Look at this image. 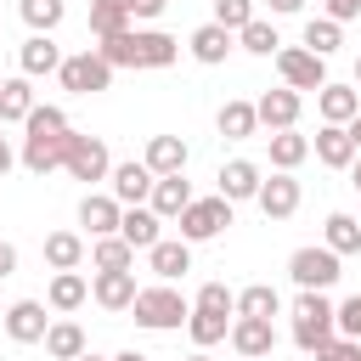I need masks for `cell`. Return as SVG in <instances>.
<instances>
[{"mask_svg":"<svg viewBox=\"0 0 361 361\" xmlns=\"http://www.w3.org/2000/svg\"><path fill=\"white\" fill-rule=\"evenodd\" d=\"M68 141H73V124H68V113L62 107H34L28 113V124H23V147H17V164L28 169V175H56L62 169V158H68Z\"/></svg>","mask_w":361,"mask_h":361,"instance_id":"cell-1","label":"cell"},{"mask_svg":"<svg viewBox=\"0 0 361 361\" xmlns=\"http://www.w3.org/2000/svg\"><path fill=\"white\" fill-rule=\"evenodd\" d=\"M96 51H102V62L118 73V68H175L186 45H180L175 34H164V28H124V34L102 39Z\"/></svg>","mask_w":361,"mask_h":361,"instance_id":"cell-2","label":"cell"},{"mask_svg":"<svg viewBox=\"0 0 361 361\" xmlns=\"http://www.w3.org/2000/svg\"><path fill=\"white\" fill-rule=\"evenodd\" d=\"M288 333H293V344H299L305 355H316L327 338H338V305H333L327 293H293V305H288Z\"/></svg>","mask_w":361,"mask_h":361,"instance_id":"cell-3","label":"cell"},{"mask_svg":"<svg viewBox=\"0 0 361 361\" xmlns=\"http://www.w3.org/2000/svg\"><path fill=\"white\" fill-rule=\"evenodd\" d=\"M130 316H135V327H147V333H175V327H186V316H192V299H186L175 282H152V288L135 293Z\"/></svg>","mask_w":361,"mask_h":361,"instance_id":"cell-4","label":"cell"},{"mask_svg":"<svg viewBox=\"0 0 361 361\" xmlns=\"http://www.w3.org/2000/svg\"><path fill=\"white\" fill-rule=\"evenodd\" d=\"M288 276H293L299 293H327V288L344 276V259H338L327 243H305V248L288 254Z\"/></svg>","mask_w":361,"mask_h":361,"instance_id":"cell-5","label":"cell"},{"mask_svg":"<svg viewBox=\"0 0 361 361\" xmlns=\"http://www.w3.org/2000/svg\"><path fill=\"white\" fill-rule=\"evenodd\" d=\"M62 169H68V180H85V192H96V180H107V175H113V152H107V141H102V135L73 130Z\"/></svg>","mask_w":361,"mask_h":361,"instance_id":"cell-6","label":"cell"},{"mask_svg":"<svg viewBox=\"0 0 361 361\" xmlns=\"http://www.w3.org/2000/svg\"><path fill=\"white\" fill-rule=\"evenodd\" d=\"M56 79H62V90H68V96H96V90H113V68L102 62V51H96V45H85V51L62 56Z\"/></svg>","mask_w":361,"mask_h":361,"instance_id":"cell-7","label":"cell"},{"mask_svg":"<svg viewBox=\"0 0 361 361\" xmlns=\"http://www.w3.org/2000/svg\"><path fill=\"white\" fill-rule=\"evenodd\" d=\"M231 214H237V203H226L220 192H214V197H192V209L180 214V243H192V248H197V243H214V237L231 226Z\"/></svg>","mask_w":361,"mask_h":361,"instance_id":"cell-8","label":"cell"},{"mask_svg":"<svg viewBox=\"0 0 361 361\" xmlns=\"http://www.w3.org/2000/svg\"><path fill=\"white\" fill-rule=\"evenodd\" d=\"M271 62H276L282 85H288V90H299V96H305V90H322V85H327V62H322L316 51H305V45H282V51H276Z\"/></svg>","mask_w":361,"mask_h":361,"instance_id":"cell-9","label":"cell"},{"mask_svg":"<svg viewBox=\"0 0 361 361\" xmlns=\"http://www.w3.org/2000/svg\"><path fill=\"white\" fill-rule=\"evenodd\" d=\"M45 310H51L45 299H11L6 316H0L6 338H11V344H45V333H51V322H56V316H45Z\"/></svg>","mask_w":361,"mask_h":361,"instance_id":"cell-10","label":"cell"},{"mask_svg":"<svg viewBox=\"0 0 361 361\" xmlns=\"http://www.w3.org/2000/svg\"><path fill=\"white\" fill-rule=\"evenodd\" d=\"M254 113H259V130H299V113H305V96L299 90H288V85H276V90H259L254 96Z\"/></svg>","mask_w":361,"mask_h":361,"instance_id":"cell-11","label":"cell"},{"mask_svg":"<svg viewBox=\"0 0 361 361\" xmlns=\"http://www.w3.org/2000/svg\"><path fill=\"white\" fill-rule=\"evenodd\" d=\"M259 186H265V169H259L254 158H226L220 175H214V192H220L226 203H254Z\"/></svg>","mask_w":361,"mask_h":361,"instance_id":"cell-12","label":"cell"},{"mask_svg":"<svg viewBox=\"0 0 361 361\" xmlns=\"http://www.w3.org/2000/svg\"><path fill=\"white\" fill-rule=\"evenodd\" d=\"M299 197H305L299 175L271 169V175H265V186H259V197H254V209H259L265 220H293V214H299Z\"/></svg>","mask_w":361,"mask_h":361,"instance_id":"cell-13","label":"cell"},{"mask_svg":"<svg viewBox=\"0 0 361 361\" xmlns=\"http://www.w3.org/2000/svg\"><path fill=\"white\" fill-rule=\"evenodd\" d=\"M226 344H231L243 361H265V355H276V322H259V316H231Z\"/></svg>","mask_w":361,"mask_h":361,"instance_id":"cell-14","label":"cell"},{"mask_svg":"<svg viewBox=\"0 0 361 361\" xmlns=\"http://www.w3.org/2000/svg\"><path fill=\"white\" fill-rule=\"evenodd\" d=\"M152 186H158V175H152L141 158H124V164H113V175H107V192H113L124 209H141V203L152 197Z\"/></svg>","mask_w":361,"mask_h":361,"instance_id":"cell-15","label":"cell"},{"mask_svg":"<svg viewBox=\"0 0 361 361\" xmlns=\"http://www.w3.org/2000/svg\"><path fill=\"white\" fill-rule=\"evenodd\" d=\"M231 51H237V34H231V28H220V23H197V28L186 34V56H192V62H203V68H220Z\"/></svg>","mask_w":361,"mask_h":361,"instance_id":"cell-16","label":"cell"},{"mask_svg":"<svg viewBox=\"0 0 361 361\" xmlns=\"http://www.w3.org/2000/svg\"><path fill=\"white\" fill-rule=\"evenodd\" d=\"M310 152H316V164H322V169H344V175H350V169H355V158H361L344 124H322V130L310 135Z\"/></svg>","mask_w":361,"mask_h":361,"instance_id":"cell-17","label":"cell"},{"mask_svg":"<svg viewBox=\"0 0 361 361\" xmlns=\"http://www.w3.org/2000/svg\"><path fill=\"white\" fill-rule=\"evenodd\" d=\"M118 220H124V203L113 192H85L79 197V226L90 231V243L96 237H118Z\"/></svg>","mask_w":361,"mask_h":361,"instance_id":"cell-18","label":"cell"},{"mask_svg":"<svg viewBox=\"0 0 361 361\" xmlns=\"http://www.w3.org/2000/svg\"><path fill=\"white\" fill-rule=\"evenodd\" d=\"M135 271H90V299L102 305V310H113V316H124L130 305H135Z\"/></svg>","mask_w":361,"mask_h":361,"instance_id":"cell-19","label":"cell"},{"mask_svg":"<svg viewBox=\"0 0 361 361\" xmlns=\"http://www.w3.org/2000/svg\"><path fill=\"white\" fill-rule=\"evenodd\" d=\"M56 68H62V45H56L51 34H28V39L17 45V73L45 79V73H56Z\"/></svg>","mask_w":361,"mask_h":361,"instance_id":"cell-20","label":"cell"},{"mask_svg":"<svg viewBox=\"0 0 361 361\" xmlns=\"http://www.w3.org/2000/svg\"><path fill=\"white\" fill-rule=\"evenodd\" d=\"M214 130H220V141H248V135H259L254 102H248V96H226L220 113H214Z\"/></svg>","mask_w":361,"mask_h":361,"instance_id":"cell-21","label":"cell"},{"mask_svg":"<svg viewBox=\"0 0 361 361\" xmlns=\"http://www.w3.org/2000/svg\"><path fill=\"white\" fill-rule=\"evenodd\" d=\"M141 164H147L152 175H186V164H192V147H186L180 135H147V152H141Z\"/></svg>","mask_w":361,"mask_h":361,"instance_id":"cell-22","label":"cell"},{"mask_svg":"<svg viewBox=\"0 0 361 361\" xmlns=\"http://www.w3.org/2000/svg\"><path fill=\"white\" fill-rule=\"evenodd\" d=\"M192 180L186 175H158V186H152V197H147V209L158 214V220H180L186 209H192Z\"/></svg>","mask_w":361,"mask_h":361,"instance_id":"cell-23","label":"cell"},{"mask_svg":"<svg viewBox=\"0 0 361 361\" xmlns=\"http://www.w3.org/2000/svg\"><path fill=\"white\" fill-rule=\"evenodd\" d=\"M85 299H90V276H85V271H51V282H45V305H51L56 316H73Z\"/></svg>","mask_w":361,"mask_h":361,"instance_id":"cell-24","label":"cell"},{"mask_svg":"<svg viewBox=\"0 0 361 361\" xmlns=\"http://www.w3.org/2000/svg\"><path fill=\"white\" fill-rule=\"evenodd\" d=\"M316 113H322V124H350V118L361 113V90H355V85L327 79V85L316 90Z\"/></svg>","mask_w":361,"mask_h":361,"instance_id":"cell-25","label":"cell"},{"mask_svg":"<svg viewBox=\"0 0 361 361\" xmlns=\"http://www.w3.org/2000/svg\"><path fill=\"white\" fill-rule=\"evenodd\" d=\"M147 271H152L158 282H180V276L192 271V243H180V237H164L158 248H147Z\"/></svg>","mask_w":361,"mask_h":361,"instance_id":"cell-26","label":"cell"},{"mask_svg":"<svg viewBox=\"0 0 361 361\" xmlns=\"http://www.w3.org/2000/svg\"><path fill=\"white\" fill-rule=\"evenodd\" d=\"M118 237L135 248V254H147V248H158L164 243V220L141 203V209H124V220H118Z\"/></svg>","mask_w":361,"mask_h":361,"instance_id":"cell-27","label":"cell"},{"mask_svg":"<svg viewBox=\"0 0 361 361\" xmlns=\"http://www.w3.org/2000/svg\"><path fill=\"white\" fill-rule=\"evenodd\" d=\"M85 350H90L85 327H79L73 316H56V322H51V333H45V355H51V361H79Z\"/></svg>","mask_w":361,"mask_h":361,"instance_id":"cell-28","label":"cell"},{"mask_svg":"<svg viewBox=\"0 0 361 361\" xmlns=\"http://www.w3.org/2000/svg\"><path fill=\"white\" fill-rule=\"evenodd\" d=\"M34 107H39V102H34V79H28V73H11V79L0 85V124H28Z\"/></svg>","mask_w":361,"mask_h":361,"instance_id":"cell-29","label":"cell"},{"mask_svg":"<svg viewBox=\"0 0 361 361\" xmlns=\"http://www.w3.org/2000/svg\"><path fill=\"white\" fill-rule=\"evenodd\" d=\"M265 147H271V169H282V175H293L310 158V135H299V130H276V135H265Z\"/></svg>","mask_w":361,"mask_h":361,"instance_id":"cell-30","label":"cell"},{"mask_svg":"<svg viewBox=\"0 0 361 361\" xmlns=\"http://www.w3.org/2000/svg\"><path fill=\"white\" fill-rule=\"evenodd\" d=\"M322 243L344 259V254H361V220L355 214H344V209H333L327 220H322Z\"/></svg>","mask_w":361,"mask_h":361,"instance_id":"cell-31","label":"cell"},{"mask_svg":"<svg viewBox=\"0 0 361 361\" xmlns=\"http://www.w3.org/2000/svg\"><path fill=\"white\" fill-rule=\"evenodd\" d=\"M85 254H90V248H85L79 231H51V237H45V265H51V271H79Z\"/></svg>","mask_w":361,"mask_h":361,"instance_id":"cell-32","label":"cell"},{"mask_svg":"<svg viewBox=\"0 0 361 361\" xmlns=\"http://www.w3.org/2000/svg\"><path fill=\"white\" fill-rule=\"evenodd\" d=\"M237 316L276 322V316H282V293H276L271 282H248V288H237Z\"/></svg>","mask_w":361,"mask_h":361,"instance_id":"cell-33","label":"cell"},{"mask_svg":"<svg viewBox=\"0 0 361 361\" xmlns=\"http://www.w3.org/2000/svg\"><path fill=\"white\" fill-rule=\"evenodd\" d=\"M299 45H305V51H316V56L327 62V56L344 45V23H333V17H322V11H316V17H305V39H299Z\"/></svg>","mask_w":361,"mask_h":361,"instance_id":"cell-34","label":"cell"},{"mask_svg":"<svg viewBox=\"0 0 361 361\" xmlns=\"http://www.w3.org/2000/svg\"><path fill=\"white\" fill-rule=\"evenodd\" d=\"M124 28H135L130 23V0H90V34L96 39H113Z\"/></svg>","mask_w":361,"mask_h":361,"instance_id":"cell-35","label":"cell"},{"mask_svg":"<svg viewBox=\"0 0 361 361\" xmlns=\"http://www.w3.org/2000/svg\"><path fill=\"white\" fill-rule=\"evenodd\" d=\"M90 271H135V248L124 237H96L90 243Z\"/></svg>","mask_w":361,"mask_h":361,"instance_id":"cell-36","label":"cell"},{"mask_svg":"<svg viewBox=\"0 0 361 361\" xmlns=\"http://www.w3.org/2000/svg\"><path fill=\"white\" fill-rule=\"evenodd\" d=\"M17 11H23V23L34 34H56L62 17H68V0H17Z\"/></svg>","mask_w":361,"mask_h":361,"instance_id":"cell-37","label":"cell"},{"mask_svg":"<svg viewBox=\"0 0 361 361\" xmlns=\"http://www.w3.org/2000/svg\"><path fill=\"white\" fill-rule=\"evenodd\" d=\"M237 51H248V56H276V51H282V34H276V23L254 17V23L237 34Z\"/></svg>","mask_w":361,"mask_h":361,"instance_id":"cell-38","label":"cell"},{"mask_svg":"<svg viewBox=\"0 0 361 361\" xmlns=\"http://www.w3.org/2000/svg\"><path fill=\"white\" fill-rule=\"evenodd\" d=\"M186 333H192V344H197V350H214V344H226V333H231V316L192 310V316H186Z\"/></svg>","mask_w":361,"mask_h":361,"instance_id":"cell-39","label":"cell"},{"mask_svg":"<svg viewBox=\"0 0 361 361\" xmlns=\"http://www.w3.org/2000/svg\"><path fill=\"white\" fill-rule=\"evenodd\" d=\"M192 310H209V316H237V293L226 282H203L192 293Z\"/></svg>","mask_w":361,"mask_h":361,"instance_id":"cell-40","label":"cell"},{"mask_svg":"<svg viewBox=\"0 0 361 361\" xmlns=\"http://www.w3.org/2000/svg\"><path fill=\"white\" fill-rule=\"evenodd\" d=\"M254 17H259V11H254V0H214V17H209V23H220V28L243 34Z\"/></svg>","mask_w":361,"mask_h":361,"instance_id":"cell-41","label":"cell"},{"mask_svg":"<svg viewBox=\"0 0 361 361\" xmlns=\"http://www.w3.org/2000/svg\"><path fill=\"white\" fill-rule=\"evenodd\" d=\"M316 361H361V338H327L322 350H316Z\"/></svg>","mask_w":361,"mask_h":361,"instance_id":"cell-42","label":"cell"},{"mask_svg":"<svg viewBox=\"0 0 361 361\" xmlns=\"http://www.w3.org/2000/svg\"><path fill=\"white\" fill-rule=\"evenodd\" d=\"M338 333H344V338H361V293L338 299Z\"/></svg>","mask_w":361,"mask_h":361,"instance_id":"cell-43","label":"cell"},{"mask_svg":"<svg viewBox=\"0 0 361 361\" xmlns=\"http://www.w3.org/2000/svg\"><path fill=\"white\" fill-rule=\"evenodd\" d=\"M169 11V0H130V23H158Z\"/></svg>","mask_w":361,"mask_h":361,"instance_id":"cell-44","label":"cell"},{"mask_svg":"<svg viewBox=\"0 0 361 361\" xmlns=\"http://www.w3.org/2000/svg\"><path fill=\"white\" fill-rule=\"evenodd\" d=\"M322 17H333V23H350V17H361V0H322Z\"/></svg>","mask_w":361,"mask_h":361,"instance_id":"cell-45","label":"cell"},{"mask_svg":"<svg viewBox=\"0 0 361 361\" xmlns=\"http://www.w3.org/2000/svg\"><path fill=\"white\" fill-rule=\"evenodd\" d=\"M17 259H23V254H17V243H6V237H0V282H6V276H17Z\"/></svg>","mask_w":361,"mask_h":361,"instance_id":"cell-46","label":"cell"},{"mask_svg":"<svg viewBox=\"0 0 361 361\" xmlns=\"http://www.w3.org/2000/svg\"><path fill=\"white\" fill-rule=\"evenodd\" d=\"M265 6H271V17H299L310 0H265Z\"/></svg>","mask_w":361,"mask_h":361,"instance_id":"cell-47","label":"cell"},{"mask_svg":"<svg viewBox=\"0 0 361 361\" xmlns=\"http://www.w3.org/2000/svg\"><path fill=\"white\" fill-rule=\"evenodd\" d=\"M17 169V152H11V141H6V124H0V180Z\"/></svg>","mask_w":361,"mask_h":361,"instance_id":"cell-48","label":"cell"},{"mask_svg":"<svg viewBox=\"0 0 361 361\" xmlns=\"http://www.w3.org/2000/svg\"><path fill=\"white\" fill-rule=\"evenodd\" d=\"M344 130H350V141H355V152H361V113H355V118H350Z\"/></svg>","mask_w":361,"mask_h":361,"instance_id":"cell-49","label":"cell"},{"mask_svg":"<svg viewBox=\"0 0 361 361\" xmlns=\"http://www.w3.org/2000/svg\"><path fill=\"white\" fill-rule=\"evenodd\" d=\"M113 361H152V355H141V350H118Z\"/></svg>","mask_w":361,"mask_h":361,"instance_id":"cell-50","label":"cell"},{"mask_svg":"<svg viewBox=\"0 0 361 361\" xmlns=\"http://www.w3.org/2000/svg\"><path fill=\"white\" fill-rule=\"evenodd\" d=\"M350 186H355V192H361V158H355V169H350Z\"/></svg>","mask_w":361,"mask_h":361,"instance_id":"cell-51","label":"cell"},{"mask_svg":"<svg viewBox=\"0 0 361 361\" xmlns=\"http://www.w3.org/2000/svg\"><path fill=\"white\" fill-rule=\"evenodd\" d=\"M79 361H113V355H96V350H85V355H79Z\"/></svg>","mask_w":361,"mask_h":361,"instance_id":"cell-52","label":"cell"},{"mask_svg":"<svg viewBox=\"0 0 361 361\" xmlns=\"http://www.w3.org/2000/svg\"><path fill=\"white\" fill-rule=\"evenodd\" d=\"M186 361H214V355H209V350H192V355H186Z\"/></svg>","mask_w":361,"mask_h":361,"instance_id":"cell-53","label":"cell"},{"mask_svg":"<svg viewBox=\"0 0 361 361\" xmlns=\"http://www.w3.org/2000/svg\"><path fill=\"white\" fill-rule=\"evenodd\" d=\"M350 85H355V90H361V56H355V79H350Z\"/></svg>","mask_w":361,"mask_h":361,"instance_id":"cell-54","label":"cell"},{"mask_svg":"<svg viewBox=\"0 0 361 361\" xmlns=\"http://www.w3.org/2000/svg\"><path fill=\"white\" fill-rule=\"evenodd\" d=\"M0 316H6V305H0Z\"/></svg>","mask_w":361,"mask_h":361,"instance_id":"cell-55","label":"cell"},{"mask_svg":"<svg viewBox=\"0 0 361 361\" xmlns=\"http://www.w3.org/2000/svg\"><path fill=\"white\" fill-rule=\"evenodd\" d=\"M265 361H271V355H265Z\"/></svg>","mask_w":361,"mask_h":361,"instance_id":"cell-56","label":"cell"},{"mask_svg":"<svg viewBox=\"0 0 361 361\" xmlns=\"http://www.w3.org/2000/svg\"><path fill=\"white\" fill-rule=\"evenodd\" d=\"M0 85H6V79H0Z\"/></svg>","mask_w":361,"mask_h":361,"instance_id":"cell-57","label":"cell"}]
</instances>
